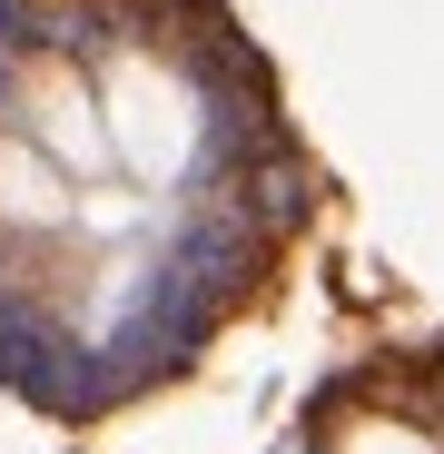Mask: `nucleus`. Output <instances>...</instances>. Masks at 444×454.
<instances>
[{
	"mask_svg": "<svg viewBox=\"0 0 444 454\" xmlns=\"http://www.w3.org/2000/svg\"><path fill=\"white\" fill-rule=\"evenodd\" d=\"M346 454H425V444H405V434H395V444H346Z\"/></svg>",
	"mask_w": 444,
	"mask_h": 454,
	"instance_id": "nucleus-1",
	"label": "nucleus"
}]
</instances>
